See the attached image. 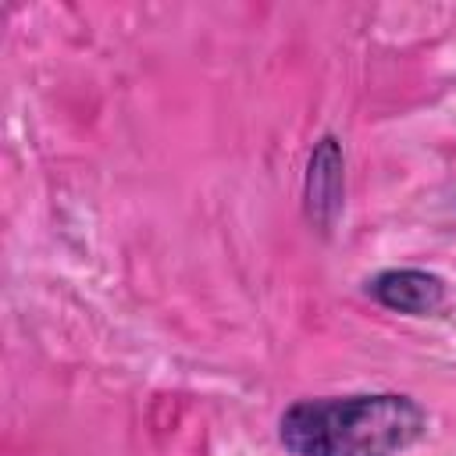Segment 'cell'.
<instances>
[{
	"label": "cell",
	"instance_id": "cell-1",
	"mask_svg": "<svg viewBox=\"0 0 456 456\" xmlns=\"http://www.w3.org/2000/svg\"><path fill=\"white\" fill-rule=\"evenodd\" d=\"M281 442L296 456H395L424 431V410L410 395L303 399L281 413Z\"/></svg>",
	"mask_w": 456,
	"mask_h": 456
},
{
	"label": "cell",
	"instance_id": "cell-2",
	"mask_svg": "<svg viewBox=\"0 0 456 456\" xmlns=\"http://www.w3.org/2000/svg\"><path fill=\"white\" fill-rule=\"evenodd\" d=\"M367 292L388 306V310H399V314H413V317H424V314H435L445 299V285L438 274H428V271H385L378 274Z\"/></svg>",
	"mask_w": 456,
	"mask_h": 456
}]
</instances>
